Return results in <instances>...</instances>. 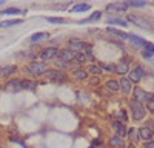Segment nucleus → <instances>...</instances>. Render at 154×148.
<instances>
[{"mask_svg": "<svg viewBox=\"0 0 154 148\" xmlns=\"http://www.w3.org/2000/svg\"><path fill=\"white\" fill-rule=\"evenodd\" d=\"M74 54L69 48H62L59 49V54H57V63L59 66H63V68H66L71 62L74 60Z\"/></svg>", "mask_w": 154, "mask_h": 148, "instance_id": "f257e3e1", "label": "nucleus"}, {"mask_svg": "<svg viewBox=\"0 0 154 148\" xmlns=\"http://www.w3.org/2000/svg\"><path fill=\"white\" fill-rule=\"evenodd\" d=\"M130 109H131V116L134 120H142L146 114V108L143 106L142 102L136 100V99H133L131 103H130Z\"/></svg>", "mask_w": 154, "mask_h": 148, "instance_id": "f03ea898", "label": "nucleus"}, {"mask_svg": "<svg viewBox=\"0 0 154 148\" xmlns=\"http://www.w3.org/2000/svg\"><path fill=\"white\" fill-rule=\"evenodd\" d=\"M26 69H28L29 74H32V76L38 77V76H43V74L48 71V65L45 63V62L32 60V62H29V63L26 65Z\"/></svg>", "mask_w": 154, "mask_h": 148, "instance_id": "7ed1b4c3", "label": "nucleus"}, {"mask_svg": "<svg viewBox=\"0 0 154 148\" xmlns=\"http://www.w3.org/2000/svg\"><path fill=\"white\" fill-rule=\"evenodd\" d=\"M45 76L48 77V80L56 82V83H62V82H65V80H66V74L63 72L62 69H56V68L48 69V71L45 72Z\"/></svg>", "mask_w": 154, "mask_h": 148, "instance_id": "20e7f679", "label": "nucleus"}, {"mask_svg": "<svg viewBox=\"0 0 154 148\" xmlns=\"http://www.w3.org/2000/svg\"><path fill=\"white\" fill-rule=\"evenodd\" d=\"M86 46H88V43L80 39H69V42H68V48L72 53H85Z\"/></svg>", "mask_w": 154, "mask_h": 148, "instance_id": "39448f33", "label": "nucleus"}, {"mask_svg": "<svg viewBox=\"0 0 154 148\" xmlns=\"http://www.w3.org/2000/svg\"><path fill=\"white\" fill-rule=\"evenodd\" d=\"M57 54H59V48H56V46H48V48H43L38 56H40L42 60H53V59L57 57Z\"/></svg>", "mask_w": 154, "mask_h": 148, "instance_id": "423d86ee", "label": "nucleus"}, {"mask_svg": "<svg viewBox=\"0 0 154 148\" xmlns=\"http://www.w3.org/2000/svg\"><path fill=\"white\" fill-rule=\"evenodd\" d=\"M152 97H154L152 93L143 91L140 86H136V88H134V99H136V100H139V102H148V100H151Z\"/></svg>", "mask_w": 154, "mask_h": 148, "instance_id": "0eeeda50", "label": "nucleus"}, {"mask_svg": "<svg viewBox=\"0 0 154 148\" xmlns=\"http://www.w3.org/2000/svg\"><path fill=\"white\" fill-rule=\"evenodd\" d=\"M126 20H128V22H131V23H134V25H137V26H140V28H143V29H151L149 22H146L145 19L139 17V16H133V14H130Z\"/></svg>", "mask_w": 154, "mask_h": 148, "instance_id": "6e6552de", "label": "nucleus"}, {"mask_svg": "<svg viewBox=\"0 0 154 148\" xmlns=\"http://www.w3.org/2000/svg\"><path fill=\"white\" fill-rule=\"evenodd\" d=\"M145 76V69H143V66H140V65H137L136 68H133L131 71H130V80L131 82H140V79H142Z\"/></svg>", "mask_w": 154, "mask_h": 148, "instance_id": "1a4fd4ad", "label": "nucleus"}, {"mask_svg": "<svg viewBox=\"0 0 154 148\" xmlns=\"http://www.w3.org/2000/svg\"><path fill=\"white\" fill-rule=\"evenodd\" d=\"M128 71H130V59H122L119 62V65H116V72H119V74H126Z\"/></svg>", "mask_w": 154, "mask_h": 148, "instance_id": "9d476101", "label": "nucleus"}, {"mask_svg": "<svg viewBox=\"0 0 154 148\" xmlns=\"http://www.w3.org/2000/svg\"><path fill=\"white\" fill-rule=\"evenodd\" d=\"M6 90L8 91H12V93H19L22 91V80L19 79H12L6 83Z\"/></svg>", "mask_w": 154, "mask_h": 148, "instance_id": "9b49d317", "label": "nucleus"}, {"mask_svg": "<svg viewBox=\"0 0 154 148\" xmlns=\"http://www.w3.org/2000/svg\"><path fill=\"white\" fill-rule=\"evenodd\" d=\"M112 127H114V130H116V134L117 136H120V137H125L126 136V127H125V123L123 122H120V120H114V123H112Z\"/></svg>", "mask_w": 154, "mask_h": 148, "instance_id": "f8f14e48", "label": "nucleus"}, {"mask_svg": "<svg viewBox=\"0 0 154 148\" xmlns=\"http://www.w3.org/2000/svg\"><path fill=\"white\" fill-rule=\"evenodd\" d=\"M128 39H130V42L137 48H145V45H146V40L142 39V37H139V35H136V34H128Z\"/></svg>", "mask_w": 154, "mask_h": 148, "instance_id": "ddd939ff", "label": "nucleus"}, {"mask_svg": "<svg viewBox=\"0 0 154 148\" xmlns=\"http://www.w3.org/2000/svg\"><path fill=\"white\" fill-rule=\"evenodd\" d=\"M152 130L149 128V127H142L139 130V137H142V139H145L146 142L148 140H151V137H152Z\"/></svg>", "mask_w": 154, "mask_h": 148, "instance_id": "4468645a", "label": "nucleus"}, {"mask_svg": "<svg viewBox=\"0 0 154 148\" xmlns=\"http://www.w3.org/2000/svg\"><path fill=\"white\" fill-rule=\"evenodd\" d=\"M16 65H8V66H0V77H9L11 74L16 72Z\"/></svg>", "mask_w": 154, "mask_h": 148, "instance_id": "2eb2a0df", "label": "nucleus"}, {"mask_svg": "<svg viewBox=\"0 0 154 148\" xmlns=\"http://www.w3.org/2000/svg\"><path fill=\"white\" fill-rule=\"evenodd\" d=\"M119 86H120V90H122L125 94H128V93L133 90V82H131L130 79H125V77H123V79L119 82Z\"/></svg>", "mask_w": 154, "mask_h": 148, "instance_id": "dca6fc26", "label": "nucleus"}, {"mask_svg": "<svg viewBox=\"0 0 154 148\" xmlns=\"http://www.w3.org/2000/svg\"><path fill=\"white\" fill-rule=\"evenodd\" d=\"M106 9L108 11H126L128 6H126L125 2H122V3H109V5H106Z\"/></svg>", "mask_w": 154, "mask_h": 148, "instance_id": "f3484780", "label": "nucleus"}, {"mask_svg": "<svg viewBox=\"0 0 154 148\" xmlns=\"http://www.w3.org/2000/svg\"><path fill=\"white\" fill-rule=\"evenodd\" d=\"M89 8H91L89 3H77L71 8V12H86Z\"/></svg>", "mask_w": 154, "mask_h": 148, "instance_id": "a211bd4d", "label": "nucleus"}, {"mask_svg": "<svg viewBox=\"0 0 154 148\" xmlns=\"http://www.w3.org/2000/svg\"><path fill=\"white\" fill-rule=\"evenodd\" d=\"M22 90L35 91V90H37V83L32 82V80H22Z\"/></svg>", "mask_w": 154, "mask_h": 148, "instance_id": "6ab92c4d", "label": "nucleus"}, {"mask_svg": "<svg viewBox=\"0 0 154 148\" xmlns=\"http://www.w3.org/2000/svg\"><path fill=\"white\" fill-rule=\"evenodd\" d=\"M109 143L114 146V148H123V137H120V136H112V137L109 139Z\"/></svg>", "mask_w": 154, "mask_h": 148, "instance_id": "aec40b11", "label": "nucleus"}, {"mask_svg": "<svg viewBox=\"0 0 154 148\" xmlns=\"http://www.w3.org/2000/svg\"><path fill=\"white\" fill-rule=\"evenodd\" d=\"M143 57L145 59H149L151 56H154V43H151V42H146V45H145V49H143Z\"/></svg>", "mask_w": 154, "mask_h": 148, "instance_id": "412c9836", "label": "nucleus"}, {"mask_svg": "<svg viewBox=\"0 0 154 148\" xmlns=\"http://www.w3.org/2000/svg\"><path fill=\"white\" fill-rule=\"evenodd\" d=\"M46 37H49V34L48 32H35V34H32L31 35V43H35V42H40V40H43V39H46Z\"/></svg>", "mask_w": 154, "mask_h": 148, "instance_id": "4be33fe9", "label": "nucleus"}, {"mask_svg": "<svg viewBox=\"0 0 154 148\" xmlns=\"http://www.w3.org/2000/svg\"><path fill=\"white\" fill-rule=\"evenodd\" d=\"M22 20L20 19H14V20H3L0 22V28H9V26H14V25H20Z\"/></svg>", "mask_w": 154, "mask_h": 148, "instance_id": "5701e85b", "label": "nucleus"}, {"mask_svg": "<svg viewBox=\"0 0 154 148\" xmlns=\"http://www.w3.org/2000/svg\"><path fill=\"white\" fill-rule=\"evenodd\" d=\"M72 76L75 79H79V80H86L88 79V72L85 69H74L72 71Z\"/></svg>", "mask_w": 154, "mask_h": 148, "instance_id": "b1692460", "label": "nucleus"}, {"mask_svg": "<svg viewBox=\"0 0 154 148\" xmlns=\"http://www.w3.org/2000/svg\"><path fill=\"white\" fill-rule=\"evenodd\" d=\"M86 72L88 74H94V76H100V74H102V68L99 65H88Z\"/></svg>", "mask_w": 154, "mask_h": 148, "instance_id": "393cba45", "label": "nucleus"}, {"mask_svg": "<svg viewBox=\"0 0 154 148\" xmlns=\"http://www.w3.org/2000/svg\"><path fill=\"white\" fill-rule=\"evenodd\" d=\"M102 17V12L100 11H96V12H93L89 17H86L85 20H80V23H88V22H96V20H99Z\"/></svg>", "mask_w": 154, "mask_h": 148, "instance_id": "a878e982", "label": "nucleus"}, {"mask_svg": "<svg viewBox=\"0 0 154 148\" xmlns=\"http://www.w3.org/2000/svg\"><path fill=\"white\" fill-rule=\"evenodd\" d=\"M108 32H111V34H114V35H117L119 39H128V34L125 32V31H120V29H116V28H108Z\"/></svg>", "mask_w": 154, "mask_h": 148, "instance_id": "bb28decb", "label": "nucleus"}, {"mask_svg": "<svg viewBox=\"0 0 154 148\" xmlns=\"http://www.w3.org/2000/svg\"><path fill=\"white\" fill-rule=\"evenodd\" d=\"M2 14H6V16H17V14H23V11L20 8H8L5 11H2Z\"/></svg>", "mask_w": 154, "mask_h": 148, "instance_id": "cd10ccee", "label": "nucleus"}, {"mask_svg": "<svg viewBox=\"0 0 154 148\" xmlns=\"http://www.w3.org/2000/svg\"><path fill=\"white\" fill-rule=\"evenodd\" d=\"M106 88H108L109 91L116 93V91L120 90V86H119V82H116V80H108V82H106Z\"/></svg>", "mask_w": 154, "mask_h": 148, "instance_id": "c85d7f7f", "label": "nucleus"}, {"mask_svg": "<svg viewBox=\"0 0 154 148\" xmlns=\"http://www.w3.org/2000/svg\"><path fill=\"white\" fill-rule=\"evenodd\" d=\"M108 23H109V25H120V26H125L126 20L119 19V17H109V19H108Z\"/></svg>", "mask_w": 154, "mask_h": 148, "instance_id": "c756f323", "label": "nucleus"}, {"mask_svg": "<svg viewBox=\"0 0 154 148\" xmlns=\"http://www.w3.org/2000/svg\"><path fill=\"white\" fill-rule=\"evenodd\" d=\"M88 59L85 56V53H75L74 54V62H77V63H85Z\"/></svg>", "mask_w": 154, "mask_h": 148, "instance_id": "7c9ffc66", "label": "nucleus"}, {"mask_svg": "<svg viewBox=\"0 0 154 148\" xmlns=\"http://www.w3.org/2000/svg\"><path fill=\"white\" fill-rule=\"evenodd\" d=\"M126 134L130 136L131 142H134V140H137V139H139V131H136V128H130V130L126 131Z\"/></svg>", "mask_w": 154, "mask_h": 148, "instance_id": "2f4dec72", "label": "nucleus"}, {"mask_svg": "<svg viewBox=\"0 0 154 148\" xmlns=\"http://www.w3.org/2000/svg\"><path fill=\"white\" fill-rule=\"evenodd\" d=\"M99 66L102 68V69H106V71H116V65L114 63H105V62H100L99 63Z\"/></svg>", "mask_w": 154, "mask_h": 148, "instance_id": "473e14b6", "label": "nucleus"}, {"mask_svg": "<svg viewBox=\"0 0 154 148\" xmlns=\"http://www.w3.org/2000/svg\"><path fill=\"white\" fill-rule=\"evenodd\" d=\"M126 6H134V8H143L146 6V2H134V0H131V2H125Z\"/></svg>", "mask_w": 154, "mask_h": 148, "instance_id": "72a5a7b5", "label": "nucleus"}, {"mask_svg": "<svg viewBox=\"0 0 154 148\" xmlns=\"http://www.w3.org/2000/svg\"><path fill=\"white\" fill-rule=\"evenodd\" d=\"M85 56H86V59L88 60H94V56H93V46L88 43V46H86V49H85Z\"/></svg>", "mask_w": 154, "mask_h": 148, "instance_id": "f704fd0d", "label": "nucleus"}, {"mask_svg": "<svg viewBox=\"0 0 154 148\" xmlns=\"http://www.w3.org/2000/svg\"><path fill=\"white\" fill-rule=\"evenodd\" d=\"M116 116L119 117V120H120V122H126V119H128V116H126V111H125V109H119Z\"/></svg>", "mask_w": 154, "mask_h": 148, "instance_id": "c9c22d12", "label": "nucleus"}, {"mask_svg": "<svg viewBox=\"0 0 154 148\" xmlns=\"http://www.w3.org/2000/svg\"><path fill=\"white\" fill-rule=\"evenodd\" d=\"M46 20L49 23H65V19L62 17H46Z\"/></svg>", "mask_w": 154, "mask_h": 148, "instance_id": "e433bc0d", "label": "nucleus"}, {"mask_svg": "<svg viewBox=\"0 0 154 148\" xmlns=\"http://www.w3.org/2000/svg\"><path fill=\"white\" fill-rule=\"evenodd\" d=\"M146 108H148V111L154 113V99H151V100H148V102H146Z\"/></svg>", "mask_w": 154, "mask_h": 148, "instance_id": "4c0bfd02", "label": "nucleus"}, {"mask_svg": "<svg viewBox=\"0 0 154 148\" xmlns=\"http://www.w3.org/2000/svg\"><path fill=\"white\" fill-rule=\"evenodd\" d=\"M143 148H154V140H148V142L145 143Z\"/></svg>", "mask_w": 154, "mask_h": 148, "instance_id": "58836bf2", "label": "nucleus"}, {"mask_svg": "<svg viewBox=\"0 0 154 148\" xmlns=\"http://www.w3.org/2000/svg\"><path fill=\"white\" fill-rule=\"evenodd\" d=\"M94 145H100V139H94V142H93V146Z\"/></svg>", "mask_w": 154, "mask_h": 148, "instance_id": "ea45409f", "label": "nucleus"}, {"mask_svg": "<svg viewBox=\"0 0 154 148\" xmlns=\"http://www.w3.org/2000/svg\"><path fill=\"white\" fill-rule=\"evenodd\" d=\"M128 148H136V146H134L133 143H130V145H128Z\"/></svg>", "mask_w": 154, "mask_h": 148, "instance_id": "a19ab883", "label": "nucleus"}, {"mask_svg": "<svg viewBox=\"0 0 154 148\" xmlns=\"http://www.w3.org/2000/svg\"><path fill=\"white\" fill-rule=\"evenodd\" d=\"M3 5V0H0V6H2Z\"/></svg>", "mask_w": 154, "mask_h": 148, "instance_id": "79ce46f5", "label": "nucleus"}, {"mask_svg": "<svg viewBox=\"0 0 154 148\" xmlns=\"http://www.w3.org/2000/svg\"><path fill=\"white\" fill-rule=\"evenodd\" d=\"M151 130H152V133H154V122H152V128H151Z\"/></svg>", "mask_w": 154, "mask_h": 148, "instance_id": "37998d69", "label": "nucleus"}, {"mask_svg": "<svg viewBox=\"0 0 154 148\" xmlns=\"http://www.w3.org/2000/svg\"><path fill=\"white\" fill-rule=\"evenodd\" d=\"M88 148H94V146H93V145H91V146H88Z\"/></svg>", "mask_w": 154, "mask_h": 148, "instance_id": "c03bdc74", "label": "nucleus"}, {"mask_svg": "<svg viewBox=\"0 0 154 148\" xmlns=\"http://www.w3.org/2000/svg\"><path fill=\"white\" fill-rule=\"evenodd\" d=\"M0 14H2V12H0Z\"/></svg>", "mask_w": 154, "mask_h": 148, "instance_id": "a18cd8bd", "label": "nucleus"}]
</instances>
